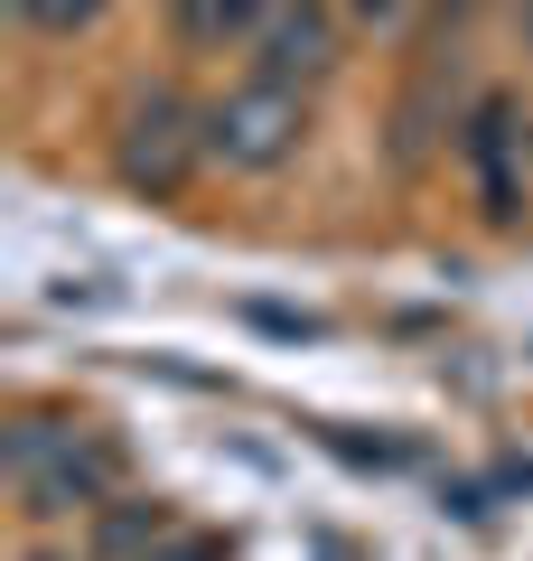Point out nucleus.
<instances>
[{"label": "nucleus", "mask_w": 533, "mask_h": 561, "mask_svg": "<svg viewBox=\"0 0 533 561\" xmlns=\"http://www.w3.org/2000/svg\"><path fill=\"white\" fill-rule=\"evenodd\" d=\"M10 478H20L29 515H76L113 486V449L76 421H20L10 431Z\"/></svg>", "instance_id": "obj_1"}, {"label": "nucleus", "mask_w": 533, "mask_h": 561, "mask_svg": "<svg viewBox=\"0 0 533 561\" xmlns=\"http://www.w3.org/2000/svg\"><path fill=\"white\" fill-rule=\"evenodd\" d=\"M272 10L281 0H169V28L188 47H235V38H253V28H272Z\"/></svg>", "instance_id": "obj_6"}, {"label": "nucleus", "mask_w": 533, "mask_h": 561, "mask_svg": "<svg viewBox=\"0 0 533 561\" xmlns=\"http://www.w3.org/2000/svg\"><path fill=\"white\" fill-rule=\"evenodd\" d=\"M309 140V94H291V84H235L225 103H206V160L225 169H281Z\"/></svg>", "instance_id": "obj_2"}, {"label": "nucleus", "mask_w": 533, "mask_h": 561, "mask_svg": "<svg viewBox=\"0 0 533 561\" xmlns=\"http://www.w3.org/2000/svg\"><path fill=\"white\" fill-rule=\"evenodd\" d=\"M188 160H206V113H188L169 84L132 94V113H122V140H113L122 187H140V197H178Z\"/></svg>", "instance_id": "obj_3"}, {"label": "nucleus", "mask_w": 533, "mask_h": 561, "mask_svg": "<svg viewBox=\"0 0 533 561\" xmlns=\"http://www.w3.org/2000/svg\"><path fill=\"white\" fill-rule=\"evenodd\" d=\"M524 38H533V0H524Z\"/></svg>", "instance_id": "obj_11"}, {"label": "nucleus", "mask_w": 533, "mask_h": 561, "mask_svg": "<svg viewBox=\"0 0 533 561\" xmlns=\"http://www.w3.org/2000/svg\"><path fill=\"white\" fill-rule=\"evenodd\" d=\"M328 76H337V20L318 0H281L272 28H262V84L309 94V84H328Z\"/></svg>", "instance_id": "obj_4"}, {"label": "nucleus", "mask_w": 533, "mask_h": 561, "mask_svg": "<svg viewBox=\"0 0 533 561\" xmlns=\"http://www.w3.org/2000/svg\"><path fill=\"white\" fill-rule=\"evenodd\" d=\"M113 0H20V20L29 28H47V38H76V28H94Z\"/></svg>", "instance_id": "obj_7"}, {"label": "nucleus", "mask_w": 533, "mask_h": 561, "mask_svg": "<svg viewBox=\"0 0 533 561\" xmlns=\"http://www.w3.org/2000/svg\"><path fill=\"white\" fill-rule=\"evenodd\" d=\"M38 561H57V552H38Z\"/></svg>", "instance_id": "obj_12"}, {"label": "nucleus", "mask_w": 533, "mask_h": 561, "mask_svg": "<svg viewBox=\"0 0 533 561\" xmlns=\"http://www.w3.org/2000/svg\"><path fill=\"white\" fill-rule=\"evenodd\" d=\"M159 534H169L159 505H150V515H113V524H103V552H140V542H159Z\"/></svg>", "instance_id": "obj_8"}, {"label": "nucleus", "mask_w": 533, "mask_h": 561, "mask_svg": "<svg viewBox=\"0 0 533 561\" xmlns=\"http://www.w3.org/2000/svg\"><path fill=\"white\" fill-rule=\"evenodd\" d=\"M468 160H477V187H487V216L514 225V216H524V197H514V113H506V103H477Z\"/></svg>", "instance_id": "obj_5"}, {"label": "nucleus", "mask_w": 533, "mask_h": 561, "mask_svg": "<svg viewBox=\"0 0 533 561\" xmlns=\"http://www.w3.org/2000/svg\"><path fill=\"white\" fill-rule=\"evenodd\" d=\"M347 10H355V20H375V28H394V20H402V0H347Z\"/></svg>", "instance_id": "obj_10"}, {"label": "nucleus", "mask_w": 533, "mask_h": 561, "mask_svg": "<svg viewBox=\"0 0 533 561\" xmlns=\"http://www.w3.org/2000/svg\"><path fill=\"white\" fill-rule=\"evenodd\" d=\"M159 561H225V542H216V534H188V542H169Z\"/></svg>", "instance_id": "obj_9"}]
</instances>
